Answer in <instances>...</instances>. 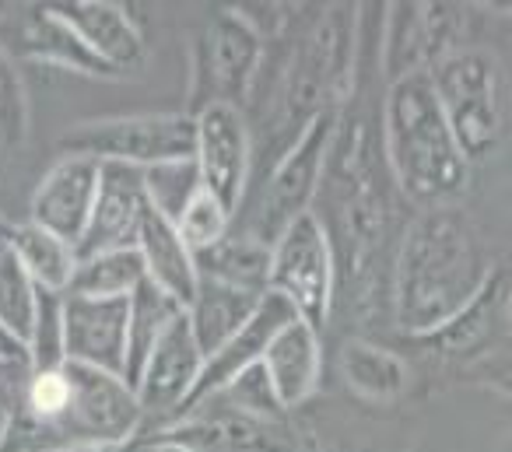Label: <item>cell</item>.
Returning <instances> with one entry per match:
<instances>
[{"label": "cell", "mask_w": 512, "mask_h": 452, "mask_svg": "<svg viewBox=\"0 0 512 452\" xmlns=\"http://www.w3.org/2000/svg\"><path fill=\"white\" fill-rule=\"evenodd\" d=\"M36 316V284L22 270L11 249L0 253V326L25 344Z\"/></svg>", "instance_id": "obj_30"}, {"label": "cell", "mask_w": 512, "mask_h": 452, "mask_svg": "<svg viewBox=\"0 0 512 452\" xmlns=\"http://www.w3.org/2000/svg\"><path fill=\"white\" fill-rule=\"evenodd\" d=\"M481 8L495 11V15H512V0H495V4H481Z\"/></svg>", "instance_id": "obj_38"}, {"label": "cell", "mask_w": 512, "mask_h": 452, "mask_svg": "<svg viewBox=\"0 0 512 452\" xmlns=\"http://www.w3.org/2000/svg\"><path fill=\"white\" fill-rule=\"evenodd\" d=\"M505 326H509V333H512V291H509V302H505Z\"/></svg>", "instance_id": "obj_40"}, {"label": "cell", "mask_w": 512, "mask_h": 452, "mask_svg": "<svg viewBox=\"0 0 512 452\" xmlns=\"http://www.w3.org/2000/svg\"><path fill=\"white\" fill-rule=\"evenodd\" d=\"M25 347H29L32 372L64 365V295L36 288V316H32Z\"/></svg>", "instance_id": "obj_31"}, {"label": "cell", "mask_w": 512, "mask_h": 452, "mask_svg": "<svg viewBox=\"0 0 512 452\" xmlns=\"http://www.w3.org/2000/svg\"><path fill=\"white\" fill-rule=\"evenodd\" d=\"M148 438L172 445L176 452H320L316 438L295 431L292 417L256 421L221 400H204L179 421L151 431Z\"/></svg>", "instance_id": "obj_9"}, {"label": "cell", "mask_w": 512, "mask_h": 452, "mask_svg": "<svg viewBox=\"0 0 512 452\" xmlns=\"http://www.w3.org/2000/svg\"><path fill=\"white\" fill-rule=\"evenodd\" d=\"M8 228H11V221L4 218V214H0V232H8Z\"/></svg>", "instance_id": "obj_42"}, {"label": "cell", "mask_w": 512, "mask_h": 452, "mask_svg": "<svg viewBox=\"0 0 512 452\" xmlns=\"http://www.w3.org/2000/svg\"><path fill=\"white\" fill-rule=\"evenodd\" d=\"M8 249L15 253V260L22 263V270L32 277V284L43 291H57L67 295L78 270V249L71 242L57 239L46 228L32 225L29 218L8 228Z\"/></svg>", "instance_id": "obj_24"}, {"label": "cell", "mask_w": 512, "mask_h": 452, "mask_svg": "<svg viewBox=\"0 0 512 452\" xmlns=\"http://www.w3.org/2000/svg\"><path fill=\"white\" fill-rule=\"evenodd\" d=\"M113 452H176V449H172V445L155 442V438H148V435H137V438L123 442L120 449H113Z\"/></svg>", "instance_id": "obj_37"}, {"label": "cell", "mask_w": 512, "mask_h": 452, "mask_svg": "<svg viewBox=\"0 0 512 452\" xmlns=\"http://www.w3.org/2000/svg\"><path fill=\"white\" fill-rule=\"evenodd\" d=\"M172 225H176L179 239L186 242V249L197 256V253L211 249L214 242H221L228 232H232V214H228L225 207H221L218 200H214L211 193L200 186L197 197H193L190 204L179 211V218L172 221Z\"/></svg>", "instance_id": "obj_33"}, {"label": "cell", "mask_w": 512, "mask_h": 452, "mask_svg": "<svg viewBox=\"0 0 512 452\" xmlns=\"http://www.w3.org/2000/svg\"><path fill=\"white\" fill-rule=\"evenodd\" d=\"M4 249H8V232H0V253H4Z\"/></svg>", "instance_id": "obj_41"}, {"label": "cell", "mask_w": 512, "mask_h": 452, "mask_svg": "<svg viewBox=\"0 0 512 452\" xmlns=\"http://www.w3.org/2000/svg\"><path fill=\"white\" fill-rule=\"evenodd\" d=\"M264 295H253V291L232 288V284L211 281V277H197V288L193 298L186 302V323L197 340L200 354H214L225 344L232 333H239L246 326V319L256 312Z\"/></svg>", "instance_id": "obj_22"}, {"label": "cell", "mask_w": 512, "mask_h": 452, "mask_svg": "<svg viewBox=\"0 0 512 452\" xmlns=\"http://www.w3.org/2000/svg\"><path fill=\"white\" fill-rule=\"evenodd\" d=\"M337 120H341V109H327V113L313 116L302 127V134L281 151V158L260 186V197H256L242 232L264 246H274L292 221L313 211V200L323 186V172H327Z\"/></svg>", "instance_id": "obj_5"}, {"label": "cell", "mask_w": 512, "mask_h": 452, "mask_svg": "<svg viewBox=\"0 0 512 452\" xmlns=\"http://www.w3.org/2000/svg\"><path fill=\"white\" fill-rule=\"evenodd\" d=\"M341 375L351 393L369 403H397L411 382V368L397 351L362 337L341 347Z\"/></svg>", "instance_id": "obj_23"}, {"label": "cell", "mask_w": 512, "mask_h": 452, "mask_svg": "<svg viewBox=\"0 0 512 452\" xmlns=\"http://www.w3.org/2000/svg\"><path fill=\"white\" fill-rule=\"evenodd\" d=\"M32 375V358L29 347L18 337H11L4 326H0V386L11 389V393H22V386Z\"/></svg>", "instance_id": "obj_35"}, {"label": "cell", "mask_w": 512, "mask_h": 452, "mask_svg": "<svg viewBox=\"0 0 512 452\" xmlns=\"http://www.w3.org/2000/svg\"><path fill=\"white\" fill-rule=\"evenodd\" d=\"M134 249L141 253L144 277L186 309V302L193 298V288H197V263H193V253L186 249V242L179 239L176 225L151 207L141 221Z\"/></svg>", "instance_id": "obj_21"}, {"label": "cell", "mask_w": 512, "mask_h": 452, "mask_svg": "<svg viewBox=\"0 0 512 452\" xmlns=\"http://www.w3.org/2000/svg\"><path fill=\"white\" fill-rule=\"evenodd\" d=\"M71 403H67L60 435L71 445H99V449H120L123 442L141 435V400L120 375L99 372V368L71 365Z\"/></svg>", "instance_id": "obj_10"}, {"label": "cell", "mask_w": 512, "mask_h": 452, "mask_svg": "<svg viewBox=\"0 0 512 452\" xmlns=\"http://www.w3.org/2000/svg\"><path fill=\"white\" fill-rule=\"evenodd\" d=\"M193 116V165H197L200 186L225 207L239 214L249 190V169H253V137L242 109L211 102L200 106Z\"/></svg>", "instance_id": "obj_11"}, {"label": "cell", "mask_w": 512, "mask_h": 452, "mask_svg": "<svg viewBox=\"0 0 512 452\" xmlns=\"http://www.w3.org/2000/svg\"><path fill=\"white\" fill-rule=\"evenodd\" d=\"M211 400H221L225 407L239 410V414H246V417H256V421H285L288 417V410L281 407L264 365H253L242 375H235V379L228 382L221 393H214Z\"/></svg>", "instance_id": "obj_32"}, {"label": "cell", "mask_w": 512, "mask_h": 452, "mask_svg": "<svg viewBox=\"0 0 512 452\" xmlns=\"http://www.w3.org/2000/svg\"><path fill=\"white\" fill-rule=\"evenodd\" d=\"M57 452H113V449H99V445H78V449H57Z\"/></svg>", "instance_id": "obj_39"}, {"label": "cell", "mask_w": 512, "mask_h": 452, "mask_svg": "<svg viewBox=\"0 0 512 452\" xmlns=\"http://www.w3.org/2000/svg\"><path fill=\"white\" fill-rule=\"evenodd\" d=\"M267 291L285 298L295 316L323 333L337 305V260L327 225L309 211L278 235L271 246V277Z\"/></svg>", "instance_id": "obj_6"}, {"label": "cell", "mask_w": 512, "mask_h": 452, "mask_svg": "<svg viewBox=\"0 0 512 452\" xmlns=\"http://www.w3.org/2000/svg\"><path fill=\"white\" fill-rule=\"evenodd\" d=\"M477 382L512 400V354H509V358H502V361H491V365H484L481 375H477Z\"/></svg>", "instance_id": "obj_36"}, {"label": "cell", "mask_w": 512, "mask_h": 452, "mask_svg": "<svg viewBox=\"0 0 512 452\" xmlns=\"http://www.w3.org/2000/svg\"><path fill=\"white\" fill-rule=\"evenodd\" d=\"M264 64V36L239 8L214 11L193 46V92L197 109L211 102L242 109ZM193 109V113H197Z\"/></svg>", "instance_id": "obj_8"}, {"label": "cell", "mask_w": 512, "mask_h": 452, "mask_svg": "<svg viewBox=\"0 0 512 452\" xmlns=\"http://www.w3.org/2000/svg\"><path fill=\"white\" fill-rule=\"evenodd\" d=\"M32 109H29V92L25 81L18 74L11 53L0 46V141L8 148H22L29 137Z\"/></svg>", "instance_id": "obj_34"}, {"label": "cell", "mask_w": 512, "mask_h": 452, "mask_svg": "<svg viewBox=\"0 0 512 452\" xmlns=\"http://www.w3.org/2000/svg\"><path fill=\"white\" fill-rule=\"evenodd\" d=\"M18 53L43 67H60V71H74L81 78H120L109 64H102L92 50L85 46V39L50 8H32L25 15V22L18 25Z\"/></svg>", "instance_id": "obj_19"}, {"label": "cell", "mask_w": 512, "mask_h": 452, "mask_svg": "<svg viewBox=\"0 0 512 452\" xmlns=\"http://www.w3.org/2000/svg\"><path fill=\"white\" fill-rule=\"evenodd\" d=\"M428 67H432V53H428L421 4H390V11H386V36H383L386 81H397L414 71H428Z\"/></svg>", "instance_id": "obj_27"}, {"label": "cell", "mask_w": 512, "mask_h": 452, "mask_svg": "<svg viewBox=\"0 0 512 452\" xmlns=\"http://www.w3.org/2000/svg\"><path fill=\"white\" fill-rule=\"evenodd\" d=\"M264 372L271 375V386L278 393L281 407L292 414L295 407H302L306 400H313V393L320 389L323 375V347H320V330L295 316L278 337L271 340V347L264 351Z\"/></svg>", "instance_id": "obj_18"}, {"label": "cell", "mask_w": 512, "mask_h": 452, "mask_svg": "<svg viewBox=\"0 0 512 452\" xmlns=\"http://www.w3.org/2000/svg\"><path fill=\"white\" fill-rule=\"evenodd\" d=\"M502 288H505V270H495L474 302L463 305L449 323H442L428 337H418L414 344L439 354V358H477L488 347V340L495 337L498 326L505 323V302H509V295Z\"/></svg>", "instance_id": "obj_20"}, {"label": "cell", "mask_w": 512, "mask_h": 452, "mask_svg": "<svg viewBox=\"0 0 512 452\" xmlns=\"http://www.w3.org/2000/svg\"><path fill=\"white\" fill-rule=\"evenodd\" d=\"M292 319H295L292 305H288L285 298H278V295H271V291H267V295L260 298V305H256V312L246 319V326H242L239 333H232V337H228L218 351L204 358L197 382H193V393L186 396L179 417L190 414V410L200 407L204 400H211L214 393H221V389H225L235 375H242L246 368L260 365V361H264V351L271 347V340L278 337V333L285 330ZM179 417H176V421H179Z\"/></svg>", "instance_id": "obj_15"}, {"label": "cell", "mask_w": 512, "mask_h": 452, "mask_svg": "<svg viewBox=\"0 0 512 452\" xmlns=\"http://www.w3.org/2000/svg\"><path fill=\"white\" fill-rule=\"evenodd\" d=\"M358 25V4H330L295 39L281 71V123H292L295 137L313 116L341 109L355 92Z\"/></svg>", "instance_id": "obj_3"}, {"label": "cell", "mask_w": 512, "mask_h": 452, "mask_svg": "<svg viewBox=\"0 0 512 452\" xmlns=\"http://www.w3.org/2000/svg\"><path fill=\"white\" fill-rule=\"evenodd\" d=\"M197 263V277H211V281L232 284V288L253 291V295H267V277H271V246L256 242L246 232H228L211 249L193 256Z\"/></svg>", "instance_id": "obj_25"}, {"label": "cell", "mask_w": 512, "mask_h": 452, "mask_svg": "<svg viewBox=\"0 0 512 452\" xmlns=\"http://www.w3.org/2000/svg\"><path fill=\"white\" fill-rule=\"evenodd\" d=\"M64 155H88L95 162H116L130 169H151L193 155L190 113H134L102 116L71 127L60 137Z\"/></svg>", "instance_id": "obj_7"}, {"label": "cell", "mask_w": 512, "mask_h": 452, "mask_svg": "<svg viewBox=\"0 0 512 452\" xmlns=\"http://www.w3.org/2000/svg\"><path fill=\"white\" fill-rule=\"evenodd\" d=\"M130 316H127V379L130 389H137V379L144 372V361L148 354L155 351L158 337L183 316V305L176 302L172 295H165L158 284H151L148 277L141 281V288L127 298Z\"/></svg>", "instance_id": "obj_26"}, {"label": "cell", "mask_w": 512, "mask_h": 452, "mask_svg": "<svg viewBox=\"0 0 512 452\" xmlns=\"http://www.w3.org/2000/svg\"><path fill=\"white\" fill-rule=\"evenodd\" d=\"M204 365L197 340L186 323V312L158 337L155 351L144 361V372L137 379V400H141V435L165 428L179 417L186 396L193 393V382Z\"/></svg>", "instance_id": "obj_12"}, {"label": "cell", "mask_w": 512, "mask_h": 452, "mask_svg": "<svg viewBox=\"0 0 512 452\" xmlns=\"http://www.w3.org/2000/svg\"><path fill=\"white\" fill-rule=\"evenodd\" d=\"M148 211L151 204L148 193H144L141 169L102 162L99 193H95L92 218H88V228L78 242V260L95 253H113V249H134Z\"/></svg>", "instance_id": "obj_16"}, {"label": "cell", "mask_w": 512, "mask_h": 452, "mask_svg": "<svg viewBox=\"0 0 512 452\" xmlns=\"http://www.w3.org/2000/svg\"><path fill=\"white\" fill-rule=\"evenodd\" d=\"M144 281V263L137 249H113L78 260L67 295L81 298H130Z\"/></svg>", "instance_id": "obj_28"}, {"label": "cell", "mask_w": 512, "mask_h": 452, "mask_svg": "<svg viewBox=\"0 0 512 452\" xmlns=\"http://www.w3.org/2000/svg\"><path fill=\"white\" fill-rule=\"evenodd\" d=\"M102 162L88 155H60L39 179L29 200V221L78 249L99 193Z\"/></svg>", "instance_id": "obj_13"}, {"label": "cell", "mask_w": 512, "mask_h": 452, "mask_svg": "<svg viewBox=\"0 0 512 452\" xmlns=\"http://www.w3.org/2000/svg\"><path fill=\"white\" fill-rule=\"evenodd\" d=\"M428 78L463 158L474 165L495 155L505 137V85L495 53L463 46L428 67Z\"/></svg>", "instance_id": "obj_4"}, {"label": "cell", "mask_w": 512, "mask_h": 452, "mask_svg": "<svg viewBox=\"0 0 512 452\" xmlns=\"http://www.w3.org/2000/svg\"><path fill=\"white\" fill-rule=\"evenodd\" d=\"M50 8L116 74L134 71L148 57L141 29H137V22L130 18V11L123 4H109V0H64V4H50Z\"/></svg>", "instance_id": "obj_17"}, {"label": "cell", "mask_w": 512, "mask_h": 452, "mask_svg": "<svg viewBox=\"0 0 512 452\" xmlns=\"http://www.w3.org/2000/svg\"><path fill=\"white\" fill-rule=\"evenodd\" d=\"M127 298L64 295V361L99 372H127Z\"/></svg>", "instance_id": "obj_14"}, {"label": "cell", "mask_w": 512, "mask_h": 452, "mask_svg": "<svg viewBox=\"0 0 512 452\" xmlns=\"http://www.w3.org/2000/svg\"><path fill=\"white\" fill-rule=\"evenodd\" d=\"M379 144L393 190L407 204L418 211L460 204L470 186V162L449 130L428 71L386 85Z\"/></svg>", "instance_id": "obj_2"}, {"label": "cell", "mask_w": 512, "mask_h": 452, "mask_svg": "<svg viewBox=\"0 0 512 452\" xmlns=\"http://www.w3.org/2000/svg\"><path fill=\"white\" fill-rule=\"evenodd\" d=\"M477 221L460 204L428 207L400 232L390 267V319L418 340L470 305L495 274Z\"/></svg>", "instance_id": "obj_1"}, {"label": "cell", "mask_w": 512, "mask_h": 452, "mask_svg": "<svg viewBox=\"0 0 512 452\" xmlns=\"http://www.w3.org/2000/svg\"><path fill=\"white\" fill-rule=\"evenodd\" d=\"M144 176V193H148V204L155 207L162 218L176 221L179 211L197 197L200 190V176L193 158H179V162H162L141 169Z\"/></svg>", "instance_id": "obj_29"}]
</instances>
